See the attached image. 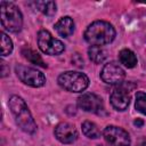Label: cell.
<instances>
[{"instance_id": "13", "label": "cell", "mask_w": 146, "mask_h": 146, "mask_svg": "<svg viewBox=\"0 0 146 146\" xmlns=\"http://www.w3.org/2000/svg\"><path fill=\"white\" fill-rule=\"evenodd\" d=\"M119 60L123 66H125L128 68L135 67L137 65V62H138L135 52L128 48H124L119 52Z\"/></svg>"}, {"instance_id": "4", "label": "cell", "mask_w": 146, "mask_h": 146, "mask_svg": "<svg viewBox=\"0 0 146 146\" xmlns=\"http://www.w3.org/2000/svg\"><path fill=\"white\" fill-rule=\"evenodd\" d=\"M58 84L70 92H82L89 86V78L81 72L66 71L62 73L57 79Z\"/></svg>"}, {"instance_id": "14", "label": "cell", "mask_w": 146, "mask_h": 146, "mask_svg": "<svg viewBox=\"0 0 146 146\" xmlns=\"http://www.w3.org/2000/svg\"><path fill=\"white\" fill-rule=\"evenodd\" d=\"M22 54L24 55V57H25L30 63L35 64V65L41 66V67H47V64L43 62L42 57H41L36 51H34L33 49L25 47V48L22 49Z\"/></svg>"}, {"instance_id": "19", "label": "cell", "mask_w": 146, "mask_h": 146, "mask_svg": "<svg viewBox=\"0 0 146 146\" xmlns=\"http://www.w3.org/2000/svg\"><path fill=\"white\" fill-rule=\"evenodd\" d=\"M135 107L136 110L146 115V92L144 91H138L136 94V103H135Z\"/></svg>"}, {"instance_id": "2", "label": "cell", "mask_w": 146, "mask_h": 146, "mask_svg": "<svg viewBox=\"0 0 146 146\" xmlns=\"http://www.w3.org/2000/svg\"><path fill=\"white\" fill-rule=\"evenodd\" d=\"M9 108L15 117L17 125L26 133H34L36 131V123L25 103V100L19 96H11L8 102Z\"/></svg>"}, {"instance_id": "18", "label": "cell", "mask_w": 146, "mask_h": 146, "mask_svg": "<svg viewBox=\"0 0 146 146\" xmlns=\"http://www.w3.org/2000/svg\"><path fill=\"white\" fill-rule=\"evenodd\" d=\"M13 48L14 46H13L11 39L5 32H1V56L5 57L10 55L13 51Z\"/></svg>"}, {"instance_id": "12", "label": "cell", "mask_w": 146, "mask_h": 146, "mask_svg": "<svg viewBox=\"0 0 146 146\" xmlns=\"http://www.w3.org/2000/svg\"><path fill=\"white\" fill-rule=\"evenodd\" d=\"M55 30L60 36L68 38L74 32V22L70 16H64L57 21L55 24Z\"/></svg>"}, {"instance_id": "8", "label": "cell", "mask_w": 146, "mask_h": 146, "mask_svg": "<svg viewBox=\"0 0 146 146\" xmlns=\"http://www.w3.org/2000/svg\"><path fill=\"white\" fill-rule=\"evenodd\" d=\"M103 137L110 146H130L129 133L116 125H107L103 130Z\"/></svg>"}, {"instance_id": "10", "label": "cell", "mask_w": 146, "mask_h": 146, "mask_svg": "<svg viewBox=\"0 0 146 146\" xmlns=\"http://www.w3.org/2000/svg\"><path fill=\"white\" fill-rule=\"evenodd\" d=\"M78 106L84 112L95 113V114H100L104 111L103 99L98 95L92 92L82 94L78 98Z\"/></svg>"}, {"instance_id": "15", "label": "cell", "mask_w": 146, "mask_h": 146, "mask_svg": "<svg viewBox=\"0 0 146 146\" xmlns=\"http://www.w3.org/2000/svg\"><path fill=\"white\" fill-rule=\"evenodd\" d=\"M88 55L91 62L95 64H100L106 59V51L102 47H96V46H90L88 49Z\"/></svg>"}, {"instance_id": "23", "label": "cell", "mask_w": 146, "mask_h": 146, "mask_svg": "<svg viewBox=\"0 0 146 146\" xmlns=\"http://www.w3.org/2000/svg\"><path fill=\"white\" fill-rule=\"evenodd\" d=\"M138 146H146V141H143V143H140Z\"/></svg>"}, {"instance_id": "9", "label": "cell", "mask_w": 146, "mask_h": 146, "mask_svg": "<svg viewBox=\"0 0 146 146\" xmlns=\"http://www.w3.org/2000/svg\"><path fill=\"white\" fill-rule=\"evenodd\" d=\"M130 82L116 86L110 95V102L116 111H125L130 104Z\"/></svg>"}, {"instance_id": "1", "label": "cell", "mask_w": 146, "mask_h": 146, "mask_svg": "<svg viewBox=\"0 0 146 146\" xmlns=\"http://www.w3.org/2000/svg\"><path fill=\"white\" fill-rule=\"evenodd\" d=\"M115 29L105 21H95L84 31V40L90 46L102 47L111 43L115 38Z\"/></svg>"}, {"instance_id": "20", "label": "cell", "mask_w": 146, "mask_h": 146, "mask_svg": "<svg viewBox=\"0 0 146 146\" xmlns=\"http://www.w3.org/2000/svg\"><path fill=\"white\" fill-rule=\"evenodd\" d=\"M72 63H73L75 66H78V67H82V66H83V58H82L79 54H75V55L73 56V58H72Z\"/></svg>"}, {"instance_id": "21", "label": "cell", "mask_w": 146, "mask_h": 146, "mask_svg": "<svg viewBox=\"0 0 146 146\" xmlns=\"http://www.w3.org/2000/svg\"><path fill=\"white\" fill-rule=\"evenodd\" d=\"M1 66H2V74H1V76L5 78L8 74V72H7V65H6V63L3 60H1Z\"/></svg>"}, {"instance_id": "5", "label": "cell", "mask_w": 146, "mask_h": 146, "mask_svg": "<svg viewBox=\"0 0 146 146\" xmlns=\"http://www.w3.org/2000/svg\"><path fill=\"white\" fill-rule=\"evenodd\" d=\"M15 72L17 78L21 80V82H23L26 86H30L33 88H40L46 83L44 74L36 68L18 64L15 66Z\"/></svg>"}, {"instance_id": "17", "label": "cell", "mask_w": 146, "mask_h": 146, "mask_svg": "<svg viewBox=\"0 0 146 146\" xmlns=\"http://www.w3.org/2000/svg\"><path fill=\"white\" fill-rule=\"evenodd\" d=\"M34 5L38 10L47 16H52L57 10V6L54 1H35Z\"/></svg>"}, {"instance_id": "6", "label": "cell", "mask_w": 146, "mask_h": 146, "mask_svg": "<svg viewBox=\"0 0 146 146\" xmlns=\"http://www.w3.org/2000/svg\"><path fill=\"white\" fill-rule=\"evenodd\" d=\"M36 40H38V46L43 54L55 56L62 54L65 50L64 43L60 40L54 38L51 33L47 30H40Z\"/></svg>"}, {"instance_id": "7", "label": "cell", "mask_w": 146, "mask_h": 146, "mask_svg": "<svg viewBox=\"0 0 146 146\" xmlns=\"http://www.w3.org/2000/svg\"><path fill=\"white\" fill-rule=\"evenodd\" d=\"M124 78H125L124 70L121 67L120 64L115 62H110L105 64L100 71V79L107 84L119 86L123 83Z\"/></svg>"}, {"instance_id": "22", "label": "cell", "mask_w": 146, "mask_h": 146, "mask_svg": "<svg viewBox=\"0 0 146 146\" xmlns=\"http://www.w3.org/2000/svg\"><path fill=\"white\" fill-rule=\"evenodd\" d=\"M133 123H135V125H137V127H141V125L144 124L143 120H140V119H137V120H136Z\"/></svg>"}, {"instance_id": "16", "label": "cell", "mask_w": 146, "mask_h": 146, "mask_svg": "<svg viewBox=\"0 0 146 146\" xmlns=\"http://www.w3.org/2000/svg\"><path fill=\"white\" fill-rule=\"evenodd\" d=\"M82 132L86 137L90 139H97L100 137V131L98 127L91 121H84L82 123Z\"/></svg>"}, {"instance_id": "3", "label": "cell", "mask_w": 146, "mask_h": 146, "mask_svg": "<svg viewBox=\"0 0 146 146\" xmlns=\"http://www.w3.org/2000/svg\"><path fill=\"white\" fill-rule=\"evenodd\" d=\"M0 13H1V24L7 31L17 33L22 30L23 15L19 8L15 3L8 1H1Z\"/></svg>"}, {"instance_id": "11", "label": "cell", "mask_w": 146, "mask_h": 146, "mask_svg": "<svg viewBox=\"0 0 146 146\" xmlns=\"http://www.w3.org/2000/svg\"><path fill=\"white\" fill-rule=\"evenodd\" d=\"M55 137L63 144H72L78 138V131L75 127L68 122H60L55 127Z\"/></svg>"}]
</instances>
